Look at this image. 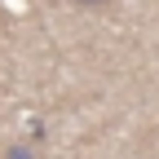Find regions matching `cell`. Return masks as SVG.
Instances as JSON below:
<instances>
[{
  "label": "cell",
  "mask_w": 159,
  "mask_h": 159,
  "mask_svg": "<svg viewBox=\"0 0 159 159\" xmlns=\"http://www.w3.org/2000/svg\"><path fill=\"white\" fill-rule=\"evenodd\" d=\"M71 5H84V9H102V5H111V0H71Z\"/></svg>",
  "instance_id": "cell-1"
}]
</instances>
